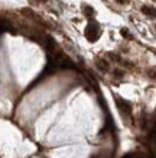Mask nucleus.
<instances>
[{
    "label": "nucleus",
    "instance_id": "2",
    "mask_svg": "<svg viewBox=\"0 0 156 158\" xmlns=\"http://www.w3.org/2000/svg\"><path fill=\"white\" fill-rule=\"evenodd\" d=\"M116 103H117V109L120 110V113L123 116H127V118H132V106L130 103L120 97H116Z\"/></svg>",
    "mask_w": 156,
    "mask_h": 158
},
{
    "label": "nucleus",
    "instance_id": "3",
    "mask_svg": "<svg viewBox=\"0 0 156 158\" xmlns=\"http://www.w3.org/2000/svg\"><path fill=\"white\" fill-rule=\"evenodd\" d=\"M95 65L101 71H107L109 70V62L106 61V60H95Z\"/></svg>",
    "mask_w": 156,
    "mask_h": 158
},
{
    "label": "nucleus",
    "instance_id": "6",
    "mask_svg": "<svg viewBox=\"0 0 156 158\" xmlns=\"http://www.w3.org/2000/svg\"><path fill=\"white\" fill-rule=\"evenodd\" d=\"M7 29H9V25L6 23V22H3V20H0V34L7 31Z\"/></svg>",
    "mask_w": 156,
    "mask_h": 158
},
{
    "label": "nucleus",
    "instance_id": "7",
    "mask_svg": "<svg viewBox=\"0 0 156 158\" xmlns=\"http://www.w3.org/2000/svg\"><path fill=\"white\" fill-rule=\"evenodd\" d=\"M118 3H120V5H127L129 3V0H117Z\"/></svg>",
    "mask_w": 156,
    "mask_h": 158
},
{
    "label": "nucleus",
    "instance_id": "4",
    "mask_svg": "<svg viewBox=\"0 0 156 158\" xmlns=\"http://www.w3.org/2000/svg\"><path fill=\"white\" fill-rule=\"evenodd\" d=\"M82 10H84V15L87 16V18H91V16L94 15V9H93L91 6L84 5V6H82Z\"/></svg>",
    "mask_w": 156,
    "mask_h": 158
},
{
    "label": "nucleus",
    "instance_id": "5",
    "mask_svg": "<svg viewBox=\"0 0 156 158\" xmlns=\"http://www.w3.org/2000/svg\"><path fill=\"white\" fill-rule=\"evenodd\" d=\"M142 12H143V13H145V15H147V16L150 15L152 18L155 16V10L152 9V7H147V6H143V7H142Z\"/></svg>",
    "mask_w": 156,
    "mask_h": 158
},
{
    "label": "nucleus",
    "instance_id": "1",
    "mask_svg": "<svg viewBox=\"0 0 156 158\" xmlns=\"http://www.w3.org/2000/svg\"><path fill=\"white\" fill-rule=\"evenodd\" d=\"M100 35H101V29H100V25L97 22L93 20V22H90L87 25V28H85V38L88 39L90 42H95L100 38Z\"/></svg>",
    "mask_w": 156,
    "mask_h": 158
}]
</instances>
